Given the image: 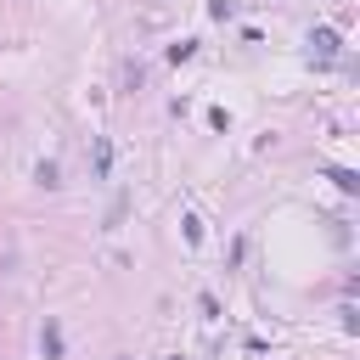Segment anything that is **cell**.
I'll use <instances>...</instances> for the list:
<instances>
[{"mask_svg":"<svg viewBox=\"0 0 360 360\" xmlns=\"http://www.w3.org/2000/svg\"><path fill=\"white\" fill-rule=\"evenodd\" d=\"M309 51H315L321 62H332V56H338V28H309Z\"/></svg>","mask_w":360,"mask_h":360,"instance_id":"cell-1","label":"cell"},{"mask_svg":"<svg viewBox=\"0 0 360 360\" xmlns=\"http://www.w3.org/2000/svg\"><path fill=\"white\" fill-rule=\"evenodd\" d=\"M326 180H332L343 197H354V191H360V174H354V169H326Z\"/></svg>","mask_w":360,"mask_h":360,"instance_id":"cell-2","label":"cell"},{"mask_svg":"<svg viewBox=\"0 0 360 360\" xmlns=\"http://www.w3.org/2000/svg\"><path fill=\"white\" fill-rule=\"evenodd\" d=\"M107 169H112V146H107V135H96V174L107 180Z\"/></svg>","mask_w":360,"mask_h":360,"instance_id":"cell-3","label":"cell"},{"mask_svg":"<svg viewBox=\"0 0 360 360\" xmlns=\"http://www.w3.org/2000/svg\"><path fill=\"white\" fill-rule=\"evenodd\" d=\"M34 180H39V186H45V191H56V186H62V180H56V163H51V158H45V163H39V169H34Z\"/></svg>","mask_w":360,"mask_h":360,"instance_id":"cell-4","label":"cell"},{"mask_svg":"<svg viewBox=\"0 0 360 360\" xmlns=\"http://www.w3.org/2000/svg\"><path fill=\"white\" fill-rule=\"evenodd\" d=\"M39 349L56 360V354H62V332H56V326H45V332H39Z\"/></svg>","mask_w":360,"mask_h":360,"instance_id":"cell-5","label":"cell"},{"mask_svg":"<svg viewBox=\"0 0 360 360\" xmlns=\"http://www.w3.org/2000/svg\"><path fill=\"white\" fill-rule=\"evenodd\" d=\"M197 56V39H180V45H169V62H191Z\"/></svg>","mask_w":360,"mask_h":360,"instance_id":"cell-6","label":"cell"}]
</instances>
